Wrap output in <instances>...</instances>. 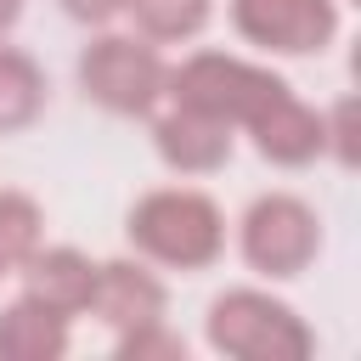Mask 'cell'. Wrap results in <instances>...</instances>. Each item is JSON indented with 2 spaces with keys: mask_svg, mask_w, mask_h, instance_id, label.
<instances>
[{
  "mask_svg": "<svg viewBox=\"0 0 361 361\" xmlns=\"http://www.w3.org/2000/svg\"><path fill=\"white\" fill-rule=\"evenodd\" d=\"M124 243H130V254H141L158 271L197 276L226 259L231 226H226V209L203 186H152L130 203Z\"/></svg>",
  "mask_w": 361,
  "mask_h": 361,
  "instance_id": "1",
  "label": "cell"
},
{
  "mask_svg": "<svg viewBox=\"0 0 361 361\" xmlns=\"http://www.w3.org/2000/svg\"><path fill=\"white\" fill-rule=\"evenodd\" d=\"M203 344L226 361H305L316 355V327L271 288H226L209 299Z\"/></svg>",
  "mask_w": 361,
  "mask_h": 361,
  "instance_id": "2",
  "label": "cell"
},
{
  "mask_svg": "<svg viewBox=\"0 0 361 361\" xmlns=\"http://www.w3.org/2000/svg\"><path fill=\"white\" fill-rule=\"evenodd\" d=\"M73 79L90 107L113 118H152L169 85V56L135 28H90V39L79 45Z\"/></svg>",
  "mask_w": 361,
  "mask_h": 361,
  "instance_id": "3",
  "label": "cell"
},
{
  "mask_svg": "<svg viewBox=\"0 0 361 361\" xmlns=\"http://www.w3.org/2000/svg\"><path fill=\"white\" fill-rule=\"evenodd\" d=\"M237 259L259 276V282H293L322 259V214L310 197L299 192H259L243 214H237Z\"/></svg>",
  "mask_w": 361,
  "mask_h": 361,
  "instance_id": "4",
  "label": "cell"
},
{
  "mask_svg": "<svg viewBox=\"0 0 361 361\" xmlns=\"http://www.w3.org/2000/svg\"><path fill=\"white\" fill-rule=\"evenodd\" d=\"M276 90H288V79L271 62H254V56H237V51H192V56L169 62L164 102L209 113V118L243 130Z\"/></svg>",
  "mask_w": 361,
  "mask_h": 361,
  "instance_id": "5",
  "label": "cell"
},
{
  "mask_svg": "<svg viewBox=\"0 0 361 361\" xmlns=\"http://www.w3.org/2000/svg\"><path fill=\"white\" fill-rule=\"evenodd\" d=\"M226 17L259 56H322L344 28V0H226Z\"/></svg>",
  "mask_w": 361,
  "mask_h": 361,
  "instance_id": "6",
  "label": "cell"
},
{
  "mask_svg": "<svg viewBox=\"0 0 361 361\" xmlns=\"http://www.w3.org/2000/svg\"><path fill=\"white\" fill-rule=\"evenodd\" d=\"M107 333H130L141 322L169 316V282L158 265H147L141 254H118V259H96V288H90V310Z\"/></svg>",
  "mask_w": 361,
  "mask_h": 361,
  "instance_id": "7",
  "label": "cell"
},
{
  "mask_svg": "<svg viewBox=\"0 0 361 361\" xmlns=\"http://www.w3.org/2000/svg\"><path fill=\"white\" fill-rule=\"evenodd\" d=\"M152 152H158V164L169 175L209 180V175H220L231 164L237 130L220 124V118H209V113H192V107H175L169 102L164 113H152Z\"/></svg>",
  "mask_w": 361,
  "mask_h": 361,
  "instance_id": "8",
  "label": "cell"
},
{
  "mask_svg": "<svg viewBox=\"0 0 361 361\" xmlns=\"http://www.w3.org/2000/svg\"><path fill=\"white\" fill-rule=\"evenodd\" d=\"M243 135L254 141V152L271 164V169H310L327 158V135H322V107H310L293 85L276 90L248 124Z\"/></svg>",
  "mask_w": 361,
  "mask_h": 361,
  "instance_id": "9",
  "label": "cell"
},
{
  "mask_svg": "<svg viewBox=\"0 0 361 361\" xmlns=\"http://www.w3.org/2000/svg\"><path fill=\"white\" fill-rule=\"evenodd\" d=\"M17 282L39 305H51L62 316H85L90 310V288H96V259L85 248H73V243H39L17 265Z\"/></svg>",
  "mask_w": 361,
  "mask_h": 361,
  "instance_id": "10",
  "label": "cell"
},
{
  "mask_svg": "<svg viewBox=\"0 0 361 361\" xmlns=\"http://www.w3.org/2000/svg\"><path fill=\"white\" fill-rule=\"evenodd\" d=\"M73 344V316L39 305L17 288V299L0 305V361H62Z\"/></svg>",
  "mask_w": 361,
  "mask_h": 361,
  "instance_id": "11",
  "label": "cell"
},
{
  "mask_svg": "<svg viewBox=\"0 0 361 361\" xmlns=\"http://www.w3.org/2000/svg\"><path fill=\"white\" fill-rule=\"evenodd\" d=\"M45 102H51V85H45V68L23 51V45H6L0 39V135H23L45 118Z\"/></svg>",
  "mask_w": 361,
  "mask_h": 361,
  "instance_id": "12",
  "label": "cell"
},
{
  "mask_svg": "<svg viewBox=\"0 0 361 361\" xmlns=\"http://www.w3.org/2000/svg\"><path fill=\"white\" fill-rule=\"evenodd\" d=\"M124 17L152 45H192L214 23V0H124Z\"/></svg>",
  "mask_w": 361,
  "mask_h": 361,
  "instance_id": "13",
  "label": "cell"
},
{
  "mask_svg": "<svg viewBox=\"0 0 361 361\" xmlns=\"http://www.w3.org/2000/svg\"><path fill=\"white\" fill-rule=\"evenodd\" d=\"M45 243V209L39 197L17 192V186H0V265L17 276V265Z\"/></svg>",
  "mask_w": 361,
  "mask_h": 361,
  "instance_id": "14",
  "label": "cell"
},
{
  "mask_svg": "<svg viewBox=\"0 0 361 361\" xmlns=\"http://www.w3.org/2000/svg\"><path fill=\"white\" fill-rule=\"evenodd\" d=\"M113 355L118 361H186V338L169 316H158V322H141L130 333H113Z\"/></svg>",
  "mask_w": 361,
  "mask_h": 361,
  "instance_id": "15",
  "label": "cell"
},
{
  "mask_svg": "<svg viewBox=\"0 0 361 361\" xmlns=\"http://www.w3.org/2000/svg\"><path fill=\"white\" fill-rule=\"evenodd\" d=\"M322 135H327V158L338 169H355L361 158V130H355V96H338L322 107Z\"/></svg>",
  "mask_w": 361,
  "mask_h": 361,
  "instance_id": "16",
  "label": "cell"
},
{
  "mask_svg": "<svg viewBox=\"0 0 361 361\" xmlns=\"http://www.w3.org/2000/svg\"><path fill=\"white\" fill-rule=\"evenodd\" d=\"M56 6L79 28H113V23H124V0H56Z\"/></svg>",
  "mask_w": 361,
  "mask_h": 361,
  "instance_id": "17",
  "label": "cell"
},
{
  "mask_svg": "<svg viewBox=\"0 0 361 361\" xmlns=\"http://www.w3.org/2000/svg\"><path fill=\"white\" fill-rule=\"evenodd\" d=\"M23 11H28V0H0V39H11V28L23 23Z\"/></svg>",
  "mask_w": 361,
  "mask_h": 361,
  "instance_id": "18",
  "label": "cell"
},
{
  "mask_svg": "<svg viewBox=\"0 0 361 361\" xmlns=\"http://www.w3.org/2000/svg\"><path fill=\"white\" fill-rule=\"evenodd\" d=\"M6 276H11V271H6V265H0V282H6Z\"/></svg>",
  "mask_w": 361,
  "mask_h": 361,
  "instance_id": "19",
  "label": "cell"
}]
</instances>
